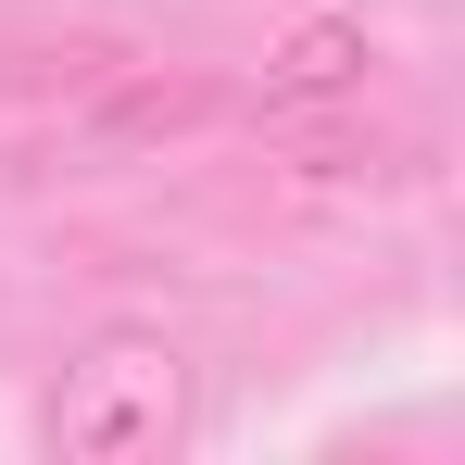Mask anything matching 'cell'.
I'll use <instances>...</instances> for the list:
<instances>
[{
	"label": "cell",
	"instance_id": "6da1fadb",
	"mask_svg": "<svg viewBox=\"0 0 465 465\" xmlns=\"http://www.w3.org/2000/svg\"><path fill=\"white\" fill-rule=\"evenodd\" d=\"M189 440V352L176 340H152V327H114L101 352H76L64 365V390H51V453L76 465H152Z\"/></svg>",
	"mask_w": 465,
	"mask_h": 465
},
{
	"label": "cell",
	"instance_id": "7a4b0ae2",
	"mask_svg": "<svg viewBox=\"0 0 465 465\" xmlns=\"http://www.w3.org/2000/svg\"><path fill=\"white\" fill-rule=\"evenodd\" d=\"M365 64H378V38H365L352 13H314V25H290V38H277V64H264V114L352 101V88H365Z\"/></svg>",
	"mask_w": 465,
	"mask_h": 465
},
{
	"label": "cell",
	"instance_id": "3957f363",
	"mask_svg": "<svg viewBox=\"0 0 465 465\" xmlns=\"http://www.w3.org/2000/svg\"><path fill=\"white\" fill-rule=\"evenodd\" d=\"M163 126H202V88L163 76V88H126L114 114H101V139H163Z\"/></svg>",
	"mask_w": 465,
	"mask_h": 465
}]
</instances>
